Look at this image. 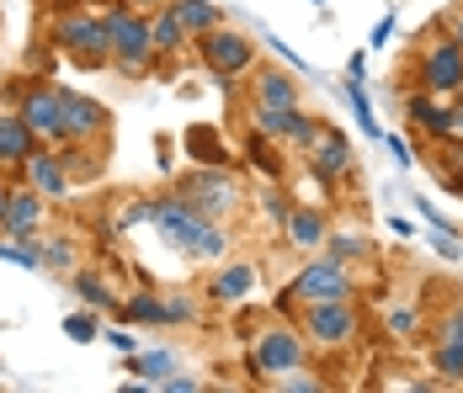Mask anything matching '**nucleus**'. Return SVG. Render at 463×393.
Listing matches in <instances>:
<instances>
[{
  "mask_svg": "<svg viewBox=\"0 0 463 393\" xmlns=\"http://www.w3.org/2000/svg\"><path fill=\"white\" fill-rule=\"evenodd\" d=\"M112 128V117H107V107L91 101V96H75V90H64V144H86V138H107Z\"/></svg>",
  "mask_w": 463,
  "mask_h": 393,
  "instance_id": "9b49d317",
  "label": "nucleus"
},
{
  "mask_svg": "<svg viewBox=\"0 0 463 393\" xmlns=\"http://www.w3.org/2000/svg\"><path fill=\"white\" fill-rule=\"evenodd\" d=\"M186 38H192V33L182 27L176 5H155V11H149V43H155V53H182Z\"/></svg>",
  "mask_w": 463,
  "mask_h": 393,
  "instance_id": "6ab92c4d",
  "label": "nucleus"
},
{
  "mask_svg": "<svg viewBox=\"0 0 463 393\" xmlns=\"http://www.w3.org/2000/svg\"><path fill=\"white\" fill-rule=\"evenodd\" d=\"M389 38H394V16H378V27L368 33V48H383Z\"/></svg>",
  "mask_w": 463,
  "mask_h": 393,
  "instance_id": "473e14b6",
  "label": "nucleus"
},
{
  "mask_svg": "<svg viewBox=\"0 0 463 393\" xmlns=\"http://www.w3.org/2000/svg\"><path fill=\"white\" fill-rule=\"evenodd\" d=\"M5 208H11V186L0 181V229H5Z\"/></svg>",
  "mask_w": 463,
  "mask_h": 393,
  "instance_id": "c9c22d12",
  "label": "nucleus"
},
{
  "mask_svg": "<svg viewBox=\"0 0 463 393\" xmlns=\"http://www.w3.org/2000/svg\"><path fill=\"white\" fill-rule=\"evenodd\" d=\"M304 356H309L304 330H293V324H272V330H261L256 346H250V372H261V378H272V372H298Z\"/></svg>",
  "mask_w": 463,
  "mask_h": 393,
  "instance_id": "0eeeda50",
  "label": "nucleus"
},
{
  "mask_svg": "<svg viewBox=\"0 0 463 393\" xmlns=\"http://www.w3.org/2000/svg\"><path fill=\"white\" fill-rule=\"evenodd\" d=\"M197 53H203V64H208V75H219V80H234V75H245L250 70V59H256V48L245 33H234V27H208L203 38H197Z\"/></svg>",
  "mask_w": 463,
  "mask_h": 393,
  "instance_id": "6e6552de",
  "label": "nucleus"
},
{
  "mask_svg": "<svg viewBox=\"0 0 463 393\" xmlns=\"http://www.w3.org/2000/svg\"><path fill=\"white\" fill-rule=\"evenodd\" d=\"M149 223L160 229V239H165V245H176V250L197 256V261H219V256L230 250L224 229H219L213 219H197V213L182 208L176 197H171V202H149Z\"/></svg>",
  "mask_w": 463,
  "mask_h": 393,
  "instance_id": "f257e3e1",
  "label": "nucleus"
},
{
  "mask_svg": "<svg viewBox=\"0 0 463 393\" xmlns=\"http://www.w3.org/2000/svg\"><path fill=\"white\" fill-rule=\"evenodd\" d=\"M176 5V16H182V27L192 38H203L208 27H219V5L213 0H171Z\"/></svg>",
  "mask_w": 463,
  "mask_h": 393,
  "instance_id": "5701e85b",
  "label": "nucleus"
},
{
  "mask_svg": "<svg viewBox=\"0 0 463 393\" xmlns=\"http://www.w3.org/2000/svg\"><path fill=\"white\" fill-rule=\"evenodd\" d=\"M53 38L59 48L75 59V64H86V70H101V64H112V43H107V16H86V11H64L59 16V27H53Z\"/></svg>",
  "mask_w": 463,
  "mask_h": 393,
  "instance_id": "39448f33",
  "label": "nucleus"
},
{
  "mask_svg": "<svg viewBox=\"0 0 463 393\" xmlns=\"http://www.w3.org/2000/svg\"><path fill=\"white\" fill-rule=\"evenodd\" d=\"M176 202L182 208H192L197 219H224V213H234L240 208V181H234L230 171H219V165H203V171H186L182 186H176Z\"/></svg>",
  "mask_w": 463,
  "mask_h": 393,
  "instance_id": "7ed1b4c3",
  "label": "nucleus"
},
{
  "mask_svg": "<svg viewBox=\"0 0 463 393\" xmlns=\"http://www.w3.org/2000/svg\"><path fill=\"white\" fill-rule=\"evenodd\" d=\"M107 346L118 351V356H134V351H139V346H134V335H128V330H107Z\"/></svg>",
  "mask_w": 463,
  "mask_h": 393,
  "instance_id": "2f4dec72",
  "label": "nucleus"
},
{
  "mask_svg": "<svg viewBox=\"0 0 463 393\" xmlns=\"http://www.w3.org/2000/svg\"><path fill=\"white\" fill-rule=\"evenodd\" d=\"M416 308H389V335H400V341H411L416 335Z\"/></svg>",
  "mask_w": 463,
  "mask_h": 393,
  "instance_id": "c756f323",
  "label": "nucleus"
},
{
  "mask_svg": "<svg viewBox=\"0 0 463 393\" xmlns=\"http://www.w3.org/2000/svg\"><path fill=\"white\" fill-rule=\"evenodd\" d=\"M250 101H261V107H298V80L288 70H250Z\"/></svg>",
  "mask_w": 463,
  "mask_h": 393,
  "instance_id": "f3484780",
  "label": "nucleus"
},
{
  "mask_svg": "<svg viewBox=\"0 0 463 393\" xmlns=\"http://www.w3.org/2000/svg\"><path fill=\"white\" fill-rule=\"evenodd\" d=\"M128 372H139V383H165V378H171V372H176V356H171V351H134V356H128Z\"/></svg>",
  "mask_w": 463,
  "mask_h": 393,
  "instance_id": "4be33fe9",
  "label": "nucleus"
},
{
  "mask_svg": "<svg viewBox=\"0 0 463 393\" xmlns=\"http://www.w3.org/2000/svg\"><path fill=\"white\" fill-rule=\"evenodd\" d=\"M282 234H288L293 250H320L325 239H330V223H325L320 208H293V213L282 219Z\"/></svg>",
  "mask_w": 463,
  "mask_h": 393,
  "instance_id": "dca6fc26",
  "label": "nucleus"
},
{
  "mask_svg": "<svg viewBox=\"0 0 463 393\" xmlns=\"http://www.w3.org/2000/svg\"><path fill=\"white\" fill-rule=\"evenodd\" d=\"M64 335H70L75 346H91V341H96V308H86V313H70V319H64Z\"/></svg>",
  "mask_w": 463,
  "mask_h": 393,
  "instance_id": "bb28decb",
  "label": "nucleus"
},
{
  "mask_svg": "<svg viewBox=\"0 0 463 393\" xmlns=\"http://www.w3.org/2000/svg\"><path fill=\"white\" fill-rule=\"evenodd\" d=\"M107 43H112V64L123 75H144L149 59H155V43H149V16L134 11V5H112L107 11Z\"/></svg>",
  "mask_w": 463,
  "mask_h": 393,
  "instance_id": "f03ea898",
  "label": "nucleus"
},
{
  "mask_svg": "<svg viewBox=\"0 0 463 393\" xmlns=\"http://www.w3.org/2000/svg\"><path fill=\"white\" fill-rule=\"evenodd\" d=\"M453 101H458V107H463V86H458V90H453Z\"/></svg>",
  "mask_w": 463,
  "mask_h": 393,
  "instance_id": "58836bf2",
  "label": "nucleus"
},
{
  "mask_svg": "<svg viewBox=\"0 0 463 393\" xmlns=\"http://www.w3.org/2000/svg\"><path fill=\"white\" fill-rule=\"evenodd\" d=\"M453 186H458V192H463V181H453Z\"/></svg>",
  "mask_w": 463,
  "mask_h": 393,
  "instance_id": "ea45409f",
  "label": "nucleus"
},
{
  "mask_svg": "<svg viewBox=\"0 0 463 393\" xmlns=\"http://www.w3.org/2000/svg\"><path fill=\"white\" fill-rule=\"evenodd\" d=\"M298 330H304V341H309V346L335 351V346H346V341L357 335V308H352V298L298 304Z\"/></svg>",
  "mask_w": 463,
  "mask_h": 393,
  "instance_id": "423d86ee",
  "label": "nucleus"
},
{
  "mask_svg": "<svg viewBox=\"0 0 463 393\" xmlns=\"http://www.w3.org/2000/svg\"><path fill=\"white\" fill-rule=\"evenodd\" d=\"M458 86H463V43L448 33V38L426 43V53H420V90H431V96H453Z\"/></svg>",
  "mask_w": 463,
  "mask_h": 393,
  "instance_id": "1a4fd4ad",
  "label": "nucleus"
},
{
  "mask_svg": "<svg viewBox=\"0 0 463 393\" xmlns=\"http://www.w3.org/2000/svg\"><path fill=\"white\" fill-rule=\"evenodd\" d=\"M75 293H80V298H86L91 308H118L112 287H107V282H101L96 271H80V276H75Z\"/></svg>",
  "mask_w": 463,
  "mask_h": 393,
  "instance_id": "a878e982",
  "label": "nucleus"
},
{
  "mask_svg": "<svg viewBox=\"0 0 463 393\" xmlns=\"http://www.w3.org/2000/svg\"><path fill=\"white\" fill-rule=\"evenodd\" d=\"M0 261L22 266V271H43V245H33V239H5V245H0Z\"/></svg>",
  "mask_w": 463,
  "mask_h": 393,
  "instance_id": "393cba45",
  "label": "nucleus"
},
{
  "mask_svg": "<svg viewBox=\"0 0 463 393\" xmlns=\"http://www.w3.org/2000/svg\"><path fill=\"white\" fill-rule=\"evenodd\" d=\"M38 223H43V192H38V186L11 192V208H5V234H11V239H38Z\"/></svg>",
  "mask_w": 463,
  "mask_h": 393,
  "instance_id": "4468645a",
  "label": "nucleus"
},
{
  "mask_svg": "<svg viewBox=\"0 0 463 393\" xmlns=\"http://www.w3.org/2000/svg\"><path fill=\"white\" fill-rule=\"evenodd\" d=\"M389 154H394V165H411V144L405 138H389Z\"/></svg>",
  "mask_w": 463,
  "mask_h": 393,
  "instance_id": "f704fd0d",
  "label": "nucleus"
},
{
  "mask_svg": "<svg viewBox=\"0 0 463 393\" xmlns=\"http://www.w3.org/2000/svg\"><path fill=\"white\" fill-rule=\"evenodd\" d=\"M453 38H458V43H463V16H458V22H453Z\"/></svg>",
  "mask_w": 463,
  "mask_h": 393,
  "instance_id": "4c0bfd02",
  "label": "nucleus"
},
{
  "mask_svg": "<svg viewBox=\"0 0 463 393\" xmlns=\"http://www.w3.org/2000/svg\"><path fill=\"white\" fill-rule=\"evenodd\" d=\"M38 149V133L27 128V117H0V165H22Z\"/></svg>",
  "mask_w": 463,
  "mask_h": 393,
  "instance_id": "aec40b11",
  "label": "nucleus"
},
{
  "mask_svg": "<svg viewBox=\"0 0 463 393\" xmlns=\"http://www.w3.org/2000/svg\"><path fill=\"white\" fill-rule=\"evenodd\" d=\"M160 388H165V393H192V388H197V378H176V372H171Z\"/></svg>",
  "mask_w": 463,
  "mask_h": 393,
  "instance_id": "72a5a7b5",
  "label": "nucleus"
},
{
  "mask_svg": "<svg viewBox=\"0 0 463 393\" xmlns=\"http://www.w3.org/2000/svg\"><path fill=\"white\" fill-rule=\"evenodd\" d=\"M261 276H256V266L250 261H234V266H224L213 282H208V298L213 304H240V298H250V287H256Z\"/></svg>",
  "mask_w": 463,
  "mask_h": 393,
  "instance_id": "a211bd4d",
  "label": "nucleus"
},
{
  "mask_svg": "<svg viewBox=\"0 0 463 393\" xmlns=\"http://www.w3.org/2000/svg\"><path fill=\"white\" fill-rule=\"evenodd\" d=\"M22 175H27V186H38L43 197H64V192H70V165H64V154L33 149V154L22 160Z\"/></svg>",
  "mask_w": 463,
  "mask_h": 393,
  "instance_id": "ddd939ff",
  "label": "nucleus"
},
{
  "mask_svg": "<svg viewBox=\"0 0 463 393\" xmlns=\"http://www.w3.org/2000/svg\"><path fill=\"white\" fill-rule=\"evenodd\" d=\"M22 117H27V128L38 133L43 144H64V90L59 86L33 90V96L22 101Z\"/></svg>",
  "mask_w": 463,
  "mask_h": 393,
  "instance_id": "9d476101",
  "label": "nucleus"
},
{
  "mask_svg": "<svg viewBox=\"0 0 463 393\" xmlns=\"http://www.w3.org/2000/svg\"><path fill=\"white\" fill-rule=\"evenodd\" d=\"M123 313V324H165V298H128V304H118Z\"/></svg>",
  "mask_w": 463,
  "mask_h": 393,
  "instance_id": "b1692460",
  "label": "nucleus"
},
{
  "mask_svg": "<svg viewBox=\"0 0 463 393\" xmlns=\"http://www.w3.org/2000/svg\"><path fill=\"white\" fill-rule=\"evenodd\" d=\"M431 367L442 372V383H463V308H453V313L437 324V351H431Z\"/></svg>",
  "mask_w": 463,
  "mask_h": 393,
  "instance_id": "f8f14e48",
  "label": "nucleus"
},
{
  "mask_svg": "<svg viewBox=\"0 0 463 393\" xmlns=\"http://www.w3.org/2000/svg\"><path fill=\"white\" fill-rule=\"evenodd\" d=\"M315 5H325V0H315Z\"/></svg>",
  "mask_w": 463,
  "mask_h": 393,
  "instance_id": "a19ab883",
  "label": "nucleus"
},
{
  "mask_svg": "<svg viewBox=\"0 0 463 393\" xmlns=\"http://www.w3.org/2000/svg\"><path fill=\"white\" fill-rule=\"evenodd\" d=\"M197 313V304L192 298H165V324H186Z\"/></svg>",
  "mask_w": 463,
  "mask_h": 393,
  "instance_id": "7c9ffc66",
  "label": "nucleus"
},
{
  "mask_svg": "<svg viewBox=\"0 0 463 393\" xmlns=\"http://www.w3.org/2000/svg\"><path fill=\"white\" fill-rule=\"evenodd\" d=\"M330 298H352V271H346V261H335V256L298 266V271H293V282H288V293H282V308L330 304Z\"/></svg>",
  "mask_w": 463,
  "mask_h": 393,
  "instance_id": "20e7f679",
  "label": "nucleus"
},
{
  "mask_svg": "<svg viewBox=\"0 0 463 393\" xmlns=\"http://www.w3.org/2000/svg\"><path fill=\"white\" fill-rule=\"evenodd\" d=\"M75 266V245L70 239H48L43 245V271H70Z\"/></svg>",
  "mask_w": 463,
  "mask_h": 393,
  "instance_id": "cd10ccee",
  "label": "nucleus"
},
{
  "mask_svg": "<svg viewBox=\"0 0 463 393\" xmlns=\"http://www.w3.org/2000/svg\"><path fill=\"white\" fill-rule=\"evenodd\" d=\"M293 123H298V107H261V101H250V128L261 138H288Z\"/></svg>",
  "mask_w": 463,
  "mask_h": 393,
  "instance_id": "412c9836",
  "label": "nucleus"
},
{
  "mask_svg": "<svg viewBox=\"0 0 463 393\" xmlns=\"http://www.w3.org/2000/svg\"><path fill=\"white\" fill-rule=\"evenodd\" d=\"M123 5H134V11H155V5H165V0H123Z\"/></svg>",
  "mask_w": 463,
  "mask_h": 393,
  "instance_id": "e433bc0d",
  "label": "nucleus"
},
{
  "mask_svg": "<svg viewBox=\"0 0 463 393\" xmlns=\"http://www.w3.org/2000/svg\"><path fill=\"white\" fill-rule=\"evenodd\" d=\"M304 160H309V165H315V175H320L325 186H330V181H341V175L352 171V144H346L341 133L325 128V133H320V144H315Z\"/></svg>",
  "mask_w": 463,
  "mask_h": 393,
  "instance_id": "2eb2a0df",
  "label": "nucleus"
},
{
  "mask_svg": "<svg viewBox=\"0 0 463 393\" xmlns=\"http://www.w3.org/2000/svg\"><path fill=\"white\" fill-rule=\"evenodd\" d=\"M325 245H330L335 261H357V256H368V245H363L357 234H335V239H325Z\"/></svg>",
  "mask_w": 463,
  "mask_h": 393,
  "instance_id": "c85d7f7f",
  "label": "nucleus"
}]
</instances>
